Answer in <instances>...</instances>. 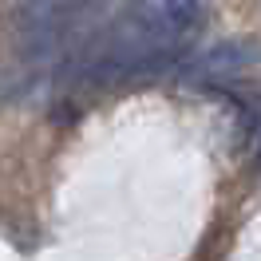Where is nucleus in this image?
Wrapping results in <instances>:
<instances>
[{"label": "nucleus", "instance_id": "nucleus-1", "mask_svg": "<svg viewBox=\"0 0 261 261\" xmlns=\"http://www.w3.org/2000/svg\"><path fill=\"white\" fill-rule=\"evenodd\" d=\"M261 60V48L253 40H222V44H214L206 51H190L186 60H182L178 75L186 80H222V75H233V71H242V67H253Z\"/></svg>", "mask_w": 261, "mask_h": 261}, {"label": "nucleus", "instance_id": "nucleus-2", "mask_svg": "<svg viewBox=\"0 0 261 261\" xmlns=\"http://www.w3.org/2000/svg\"><path fill=\"white\" fill-rule=\"evenodd\" d=\"M249 154H253V163L261 166V107L253 111V123H249Z\"/></svg>", "mask_w": 261, "mask_h": 261}]
</instances>
